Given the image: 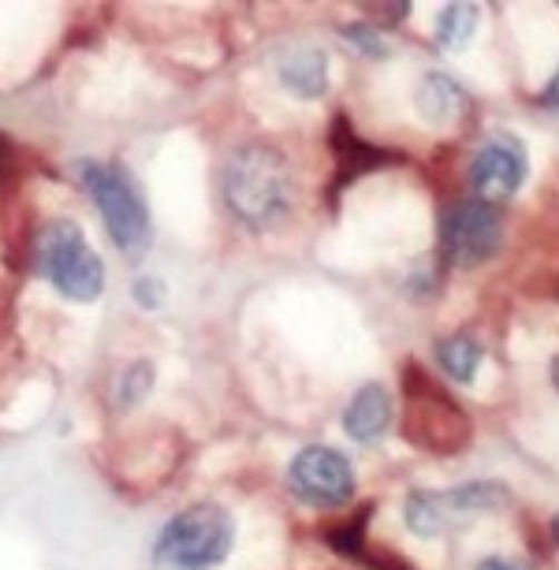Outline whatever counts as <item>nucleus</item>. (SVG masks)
Here are the masks:
<instances>
[{"instance_id":"9","label":"nucleus","mask_w":559,"mask_h":570,"mask_svg":"<svg viewBox=\"0 0 559 570\" xmlns=\"http://www.w3.org/2000/svg\"><path fill=\"white\" fill-rule=\"evenodd\" d=\"M395 422V403L384 384H362L343 411V433L359 444H377Z\"/></svg>"},{"instance_id":"24","label":"nucleus","mask_w":559,"mask_h":570,"mask_svg":"<svg viewBox=\"0 0 559 570\" xmlns=\"http://www.w3.org/2000/svg\"><path fill=\"white\" fill-rule=\"evenodd\" d=\"M4 168H8V146L0 142V171H4Z\"/></svg>"},{"instance_id":"4","label":"nucleus","mask_w":559,"mask_h":570,"mask_svg":"<svg viewBox=\"0 0 559 570\" xmlns=\"http://www.w3.org/2000/svg\"><path fill=\"white\" fill-rule=\"evenodd\" d=\"M79 176H82V187L90 190L112 243L120 246L127 257H143L149 250V209L143 202V190L135 187V179L127 176L124 168L98 165V160H86L79 168Z\"/></svg>"},{"instance_id":"2","label":"nucleus","mask_w":559,"mask_h":570,"mask_svg":"<svg viewBox=\"0 0 559 570\" xmlns=\"http://www.w3.org/2000/svg\"><path fill=\"white\" fill-rule=\"evenodd\" d=\"M235 544V519L220 503L171 514L154 541V570H217Z\"/></svg>"},{"instance_id":"22","label":"nucleus","mask_w":559,"mask_h":570,"mask_svg":"<svg viewBox=\"0 0 559 570\" xmlns=\"http://www.w3.org/2000/svg\"><path fill=\"white\" fill-rule=\"evenodd\" d=\"M478 570H526V567L514 563V559H508V556H486L478 563Z\"/></svg>"},{"instance_id":"5","label":"nucleus","mask_w":559,"mask_h":570,"mask_svg":"<svg viewBox=\"0 0 559 570\" xmlns=\"http://www.w3.org/2000/svg\"><path fill=\"white\" fill-rule=\"evenodd\" d=\"M406 436L418 448L437 451V455H451V451L467 448L470 422L462 406L440 389L433 376H425L418 365L406 370Z\"/></svg>"},{"instance_id":"8","label":"nucleus","mask_w":559,"mask_h":570,"mask_svg":"<svg viewBox=\"0 0 559 570\" xmlns=\"http://www.w3.org/2000/svg\"><path fill=\"white\" fill-rule=\"evenodd\" d=\"M526 171H530V157L519 135L500 131L486 138V146L470 160V187L478 190L481 202H503L526 183Z\"/></svg>"},{"instance_id":"3","label":"nucleus","mask_w":559,"mask_h":570,"mask_svg":"<svg viewBox=\"0 0 559 570\" xmlns=\"http://www.w3.org/2000/svg\"><path fill=\"white\" fill-rule=\"evenodd\" d=\"M35 268L71 303H94L105 287L101 257L82 239L79 224L49 220L35 235Z\"/></svg>"},{"instance_id":"26","label":"nucleus","mask_w":559,"mask_h":570,"mask_svg":"<svg viewBox=\"0 0 559 570\" xmlns=\"http://www.w3.org/2000/svg\"><path fill=\"white\" fill-rule=\"evenodd\" d=\"M552 537H556V544H559V514L552 519Z\"/></svg>"},{"instance_id":"25","label":"nucleus","mask_w":559,"mask_h":570,"mask_svg":"<svg viewBox=\"0 0 559 570\" xmlns=\"http://www.w3.org/2000/svg\"><path fill=\"white\" fill-rule=\"evenodd\" d=\"M552 384L559 389V354H556V362H552Z\"/></svg>"},{"instance_id":"23","label":"nucleus","mask_w":559,"mask_h":570,"mask_svg":"<svg viewBox=\"0 0 559 570\" xmlns=\"http://www.w3.org/2000/svg\"><path fill=\"white\" fill-rule=\"evenodd\" d=\"M545 101L552 105V109L559 112V71H556V79L548 82V90H545Z\"/></svg>"},{"instance_id":"1","label":"nucleus","mask_w":559,"mask_h":570,"mask_svg":"<svg viewBox=\"0 0 559 570\" xmlns=\"http://www.w3.org/2000/svg\"><path fill=\"white\" fill-rule=\"evenodd\" d=\"M224 206L246 228H268L292 209L295 176L280 149L265 142H246L224 160L220 171Z\"/></svg>"},{"instance_id":"11","label":"nucleus","mask_w":559,"mask_h":570,"mask_svg":"<svg viewBox=\"0 0 559 570\" xmlns=\"http://www.w3.org/2000/svg\"><path fill=\"white\" fill-rule=\"evenodd\" d=\"M280 82L298 98H321L328 90V57L321 49H295L280 60Z\"/></svg>"},{"instance_id":"13","label":"nucleus","mask_w":559,"mask_h":570,"mask_svg":"<svg viewBox=\"0 0 559 570\" xmlns=\"http://www.w3.org/2000/svg\"><path fill=\"white\" fill-rule=\"evenodd\" d=\"M414 101H418V112H422V120H429V124H448L451 116L459 112L462 90H459V82L451 79V75L429 71L425 79H422V86H418Z\"/></svg>"},{"instance_id":"15","label":"nucleus","mask_w":559,"mask_h":570,"mask_svg":"<svg viewBox=\"0 0 559 570\" xmlns=\"http://www.w3.org/2000/svg\"><path fill=\"white\" fill-rule=\"evenodd\" d=\"M478 27V4H448L437 19V41L444 49H462L474 38Z\"/></svg>"},{"instance_id":"20","label":"nucleus","mask_w":559,"mask_h":570,"mask_svg":"<svg viewBox=\"0 0 559 570\" xmlns=\"http://www.w3.org/2000/svg\"><path fill=\"white\" fill-rule=\"evenodd\" d=\"M135 303L138 306H160L165 303V284L160 279H135Z\"/></svg>"},{"instance_id":"21","label":"nucleus","mask_w":559,"mask_h":570,"mask_svg":"<svg viewBox=\"0 0 559 570\" xmlns=\"http://www.w3.org/2000/svg\"><path fill=\"white\" fill-rule=\"evenodd\" d=\"M370 12L377 16V19H392V27H395L406 12H411V4H373Z\"/></svg>"},{"instance_id":"16","label":"nucleus","mask_w":559,"mask_h":570,"mask_svg":"<svg viewBox=\"0 0 559 570\" xmlns=\"http://www.w3.org/2000/svg\"><path fill=\"white\" fill-rule=\"evenodd\" d=\"M403 519H406V525H411L414 537H437V533H444V519H440L437 492H429V489H418V492H411V497H406Z\"/></svg>"},{"instance_id":"7","label":"nucleus","mask_w":559,"mask_h":570,"mask_svg":"<svg viewBox=\"0 0 559 570\" xmlns=\"http://www.w3.org/2000/svg\"><path fill=\"white\" fill-rule=\"evenodd\" d=\"M287 489L310 508H347L359 492V478H354V466L343 451L310 444L287 466Z\"/></svg>"},{"instance_id":"10","label":"nucleus","mask_w":559,"mask_h":570,"mask_svg":"<svg viewBox=\"0 0 559 570\" xmlns=\"http://www.w3.org/2000/svg\"><path fill=\"white\" fill-rule=\"evenodd\" d=\"M511 492L500 485V481H470V485H455L437 492L440 503V519H444V530H451L462 519H474V514L497 511L508 503Z\"/></svg>"},{"instance_id":"18","label":"nucleus","mask_w":559,"mask_h":570,"mask_svg":"<svg viewBox=\"0 0 559 570\" xmlns=\"http://www.w3.org/2000/svg\"><path fill=\"white\" fill-rule=\"evenodd\" d=\"M149 389H154V365L135 362L131 370L120 376V406H124V411H131V406H138L146 400Z\"/></svg>"},{"instance_id":"19","label":"nucleus","mask_w":559,"mask_h":570,"mask_svg":"<svg viewBox=\"0 0 559 570\" xmlns=\"http://www.w3.org/2000/svg\"><path fill=\"white\" fill-rule=\"evenodd\" d=\"M343 38H347L359 52H365V57H373V60L389 57V41L381 38V30L373 27V23H351V27H343Z\"/></svg>"},{"instance_id":"6","label":"nucleus","mask_w":559,"mask_h":570,"mask_svg":"<svg viewBox=\"0 0 559 570\" xmlns=\"http://www.w3.org/2000/svg\"><path fill=\"white\" fill-rule=\"evenodd\" d=\"M440 254L455 265H481L500 250L503 224L500 209L481 198H462L440 213Z\"/></svg>"},{"instance_id":"12","label":"nucleus","mask_w":559,"mask_h":570,"mask_svg":"<svg viewBox=\"0 0 559 570\" xmlns=\"http://www.w3.org/2000/svg\"><path fill=\"white\" fill-rule=\"evenodd\" d=\"M332 154H336V165H340V183L359 179V176H365V171L381 168L384 160H389L384 149L365 146L362 138L347 127V120H336V127H332Z\"/></svg>"},{"instance_id":"17","label":"nucleus","mask_w":559,"mask_h":570,"mask_svg":"<svg viewBox=\"0 0 559 570\" xmlns=\"http://www.w3.org/2000/svg\"><path fill=\"white\" fill-rule=\"evenodd\" d=\"M365 519H370V511H362L359 519L343 522L328 533V544L336 548L343 559H365V552H370V548H365Z\"/></svg>"},{"instance_id":"14","label":"nucleus","mask_w":559,"mask_h":570,"mask_svg":"<svg viewBox=\"0 0 559 570\" xmlns=\"http://www.w3.org/2000/svg\"><path fill=\"white\" fill-rule=\"evenodd\" d=\"M437 362H440V370L451 376V381L470 384L478 376L481 362H486V351H481V343L474 336L459 332V336H448V340L437 343Z\"/></svg>"}]
</instances>
